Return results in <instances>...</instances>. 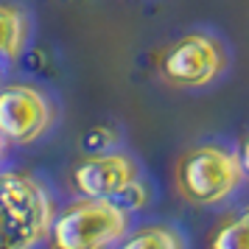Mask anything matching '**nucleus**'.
Returning a JSON list of instances; mask_svg holds the SVG:
<instances>
[{
	"label": "nucleus",
	"instance_id": "obj_2",
	"mask_svg": "<svg viewBox=\"0 0 249 249\" xmlns=\"http://www.w3.org/2000/svg\"><path fill=\"white\" fill-rule=\"evenodd\" d=\"M132 232V210L112 199H76L53 218L51 249H112Z\"/></svg>",
	"mask_w": 249,
	"mask_h": 249
},
{
	"label": "nucleus",
	"instance_id": "obj_6",
	"mask_svg": "<svg viewBox=\"0 0 249 249\" xmlns=\"http://www.w3.org/2000/svg\"><path fill=\"white\" fill-rule=\"evenodd\" d=\"M53 124V107L36 87L9 84L0 90V135L6 143L28 146Z\"/></svg>",
	"mask_w": 249,
	"mask_h": 249
},
{
	"label": "nucleus",
	"instance_id": "obj_7",
	"mask_svg": "<svg viewBox=\"0 0 249 249\" xmlns=\"http://www.w3.org/2000/svg\"><path fill=\"white\" fill-rule=\"evenodd\" d=\"M115 249H188L185 235L171 224H146L132 230Z\"/></svg>",
	"mask_w": 249,
	"mask_h": 249
},
{
	"label": "nucleus",
	"instance_id": "obj_5",
	"mask_svg": "<svg viewBox=\"0 0 249 249\" xmlns=\"http://www.w3.org/2000/svg\"><path fill=\"white\" fill-rule=\"evenodd\" d=\"M79 199H112L121 202L140 185V168L126 151H98L84 157L70 174Z\"/></svg>",
	"mask_w": 249,
	"mask_h": 249
},
{
	"label": "nucleus",
	"instance_id": "obj_11",
	"mask_svg": "<svg viewBox=\"0 0 249 249\" xmlns=\"http://www.w3.org/2000/svg\"><path fill=\"white\" fill-rule=\"evenodd\" d=\"M3 148H6V140H3V135H0V160H3Z\"/></svg>",
	"mask_w": 249,
	"mask_h": 249
},
{
	"label": "nucleus",
	"instance_id": "obj_8",
	"mask_svg": "<svg viewBox=\"0 0 249 249\" xmlns=\"http://www.w3.org/2000/svg\"><path fill=\"white\" fill-rule=\"evenodd\" d=\"M25 45V17L14 6L0 3V59H14Z\"/></svg>",
	"mask_w": 249,
	"mask_h": 249
},
{
	"label": "nucleus",
	"instance_id": "obj_4",
	"mask_svg": "<svg viewBox=\"0 0 249 249\" xmlns=\"http://www.w3.org/2000/svg\"><path fill=\"white\" fill-rule=\"evenodd\" d=\"M227 70V51L213 34L191 31L174 39L160 56V76L182 90H199L213 84Z\"/></svg>",
	"mask_w": 249,
	"mask_h": 249
},
{
	"label": "nucleus",
	"instance_id": "obj_10",
	"mask_svg": "<svg viewBox=\"0 0 249 249\" xmlns=\"http://www.w3.org/2000/svg\"><path fill=\"white\" fill-rule=\"evenodd\" d=\"M241 162H244V171H247V177H249V137L244 140V146H241Z\"/></svg>",
	"mask_w": 249,
	"mask_h": 249
},
{
	"label": "nucleus",
	"instance_id": "obj_3",
	"mask_svg": "<svg viewBox=\"0 0 249 249\" xmlns=\"http://www.w3.org/2000/svg\"><path fill=\"white\" fill-rule=\"evenodd\" d=\"M247 179L241 154L218 143L185 151L177 162V191L188 204L215 207L230 202Z\"/></svg>",
	"mask_w": 249,
	"mask_h": 249
},
{
	"label": "nucleus",
	"instance_id": "obj_1",
	"mask_svg": "<svg viewBox=\"0 0 249 249\" xmlns=\"http://www.w3.org/2000/svg\"><path fill=\"white\" fill-rule=\"evenodd\" d=\"M56 207L25 171H0V249H36L51 238Z\"/></svg>",
	"mask_w": 249,
	"mask_h": 249
},
{
	"label": "nucleus",
	"instance_id": "obj_9",
	"mask_svg": "<svg viewBox=\"0 0 249 249\" xmlns=\"http://www.w3.org/2000/svg\"><path fill=\"white\" fill-rule=\"evenodd\" d=\"M210 249H249V204H244L215 230Z\"/></svg>",
	"mask_w": 249,
	"mask_h": 249
}]
</instances>
